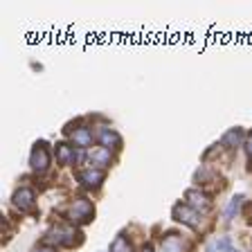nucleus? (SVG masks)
Masks as SVG:
<instances>
[{
	"label": "nucleus",
	"instance_id": "nucleus-4",
	"mask_svg": "<svg viewBox=\"0 0 252 252\" xmlns=\"http://www.w3.org/2000/svg\"><path fill=\"white\" fill-rule=\"evenodd\" d=\"M173 219L178 220V223H185V225L194 227V230L200 225V214L194 212L191 207H187V205H176V207H173Z\"/></svg>",
	"mask_w": 252,
	"mask_h": 252
},
{
	"label": "nucleus",
	"instance_id": "nucleus-10",
	"mask_svg": "<svg viewBox=\"0 0 252 252\" xmlns=\"http://www.w3.org/2000/svg\"><path fill=\"white\" fill-rule=\"evenodd\" d=\"M72 142L81 149L90 147V144H93V131H90V128H77V131L72 133Z\"/></svg>",
	"mask_w": 252,
	"mask_h": 252
},
{
	"label": "nucleus",
	"instance_id": "nucleus-3",
	"mask_svg": "<svg viewBox=\"0 0 252 252\" xmlns=\"http://www.w3.org/2000/svg\"><path fill=\"white\" fill-rule=\"evenodd\" d=\"M30 167L38 173H43L50 167V151H47L45 142H36V144H34V149H32V153H30Z\"/></svg>",
	"mask_w": 252,
	"mask_h": 252
},
{
	"label": "nucleus",
	"instance_id": "nucleus-8",
	"mask_svg": "<svg viewBox=\"0 0 252 252\" xmlns=\"http://www.w3.org/2000/svg\"><path fill=\"white\" fill-rule=\"evenodd\" d=\"M99 142L104 144L106 149H110V147H122V137L117 135L115 131H110V128H101L99 131Z\"/></svg>",
	"mask_w": 252,
	"mask_h": 252
},
{
	"label": "nucleus",
	"instance_id": "nucleus-7",
	"mask_svg": "<svg viewBox=\"0 0 252 252\" xmlns=\"http://www.w3.org/2000/svg\"><path fill=\"white\" fill-rule=\"evenodd\" d=\"M106 178V173L101 171V169H84V171L79 173V180L86 185V187H99L101 183H104Z\"/></svg>",
	"mask_w": 252,
	"mask_h": 252
},
{
	"label": "nucleus",
	"instance_id": "nucleus-5",
	"mask_svg": "<svg viewBox=\"0 0 252 252\" xmlns=\"http://www.w3.org/2000/svg\"><path fill=\"white\" fill-rule=\"evenodd\" d=\"M185 198H187V207H191L194 212H207L210 210V198L203 194V191H198V189H187L185 191Z\"/></svg>",
	"mask_w": 252,
	"mask_h": 252
},
{
	"label": "nucleus",
	"instance_id": "nucleus-16",
	"mask_svg": "<svg viewBox=\"0 0 252 252\" xmlns=\"http://www.w3.org/2000/svg\"><path fill=\"white\" fill-rule=\"evenodd\" d=\"M246 153L252 158V131L248 133V137H246Z\"/></svg>",
	"mask_w": 252,
	"mask_h": 252
},
{
	"label": "nucleus",
	"instance_id": "nucleus-15",
	"mask_svg": "<svg viewBox=\"0 0 252 252\" xmlns=\"http://www.w3.org/2000/svg\"><path fill=\"white\" fill-rule=\"evenodd\" d=\"M110 252H133V250H131V243L126 241L124 236H117L115 241L110 243Z\"/></svg>",
	"mask_w": 252,
	"mask_h": 252
},
{
	"label": "nucleus",
	"instance_id": "nucleus-18",
	"mask_svg": "<svg viewBox=\"0 0 252 252\" xmlns=\"http://www.w3.org/2000/svg\"><path fill=\"white\" fill-rule=\"evenodd\" d=\"M142 252H153V248H151V246H147V248H144V250H142Z\"/></svg>",
	"mask_w": 252,
	"mask_h": 252
},
{
	"label": "nucleus",
	"instance_id": "nucleus-12",
	"mask_svg": "<svg viewBox=\"0 0 252 252\" xmlns=\"http://www.w3.org/2000/svg\"><path fill=\"white\" fill-rule=\"evenodd\" d=\"M162 252H183V243L176 234H169L162 241Z\"/></svg>",
	"mask_w": 252,
	"mask_h": 252
},
{
	"label": "nucleus",
	"instance_id": "nucleus-13",
	"mask_svg": "<svg viewBox=\"0 0 252 252\" xmlns=\"http://www.w3.org/2000/svg\"><path fill=\"white\" fill-rule=\"evenodd\" d=\"M93 162H94V164H101V167L110 164V149H106V147L97 149V151L93 153Z\"/></svg>",
	"mask_w": 252,
	"mask_h": 252
},
{
	"label": "nucleus",
	"instance_id": "nucleus-2",
	"mask_svg": "<svg viewBox=\"0 0 252 252\" xmlns=\"http://www.w3.org/2000/svg\"><path fill=\"white\" fill-rule=\"evenodd\" d=\"M94 214V207L88 198H77L68 210V219L74 223H90Z\"/></svg>",
	"mask_w": 252,
	"mask_h": 252
},
{
	"label": "nucleus",
	"instance_id": "nucleus-19",
	"mask_svg": "<svg viewBox=\"0 0 252 252\" xmlns=\"http://www.w3.org/2000/svg\"><path fill=\"white\" fill-rule=\"evenodd\" d=\"M227 252H239V250H234V248H232V246H230V248H227Z\"/></svg>",
	"mask_w": 252,
	"mask_h": 252
},
{
	"label": "nucleus",
	"instance_id": "nucleus-20",
	"mask_svg": "<svg viewBox=\"0 0 252 252\" xmlns=\"http://www.w3.org/2000/svg\"><path fill=\"white\" fill-rule=\"evenodd\" d=\"M207 252H214V248H207Z\"/></svg>",
	"mask_w": 252,
	"mask_h": 252
},
{
	"label": "nucleus",
	"instance_id": "nucleus-11",
	"mask_svg": "<svg viewBox=\"0 0 252 252\" xmlns=\"http://www.w3.org/2000/svg\"><path fill=\"white\" fill-rule=\"evenodd\" d=\"M241 137H243V131L236 126V128H230V131L223 135V140H220V144L223 147H236L239 142H241Z\"/></svg>",
	"mask_w": 252,
	"mask_h": 252
},
{
	"label": "nucleus",
	"instance_id": "nucleus-6",
	"mask_svg": "<svg viewBox=\"0 0 252 252\" xmlns=\"http://www.w3.org/2000/svg\"><path fill=\"white\" fill-rule=\"evenodd\" d=\"M11 200H14V205L21 212H32L34 210V200H36V196H34V191H32L30 187H23V189L16 191Z\"/></svg>",
	"mask_w": 252,
	"mask_h": 252
},
{
	"label": "nucleus",
	"instance_id": "nucleus-17",
	"mask_svg": "<svg viewBox=\"0 0 252 252\" xmlns=\"http://www.w3.org/2000/svg\"><path fill=\"white\" fill-rule=\"evenodd\" d=\"M34 252H54L52 248H38V250H34Z\"/></svg>",
	"mask_w": 252,
	"mask_h": 252
},
{
	"label": "nucleus",
	"instance_id": "nucleus-14",
	"mask_svg": "<svg viewBox=\"0 0 252 252\" xmlns=\"http://www.w3.org/2000/svg\"><path fill=\"white\" fill-rule=\"evenodd\" d=\"M241 203H243V196L239 194V196H234V198L230 200V205H227V210H225V219L230 220V219H234V214L239 212V207H241Z\"/></svg>",
	"mask_w": 252,
	"mask_h": 252
},
{
	"label": "nucleus",
	"instance_id": "nucleus-9",
	"mask_svg": "<svg viewBox=\"0 0 252 252\" xmlns=\"http://www.w3.org/2000/svg\"><path fill=\"white\" fill-rule=\"evenodd\" d=\"M57 160L59 164H70L74 160V149L70 147V144H65V142H61V144H57Z\"/></svg>",
	"mask_w": 252,
	"mask_h": 252
},
{
	"label": "nucleus",
	"instance_id": "nucleus-1",
	"mask_svg": "<svg viewBox=\"0 0 252 252\" xmlns=\"http://www.w3.org/2000/svg\"><path fill=\"white\" fill-rule=\"evenodd\" d=\"M74 236H81V232L72 230V227H52L47 232V241L50 243H57V246H65V248H72L74 243H81V239H74Z\"/></svg>",
	"mask_w": 252,
	"mask_h": 252
}]
</instances>
